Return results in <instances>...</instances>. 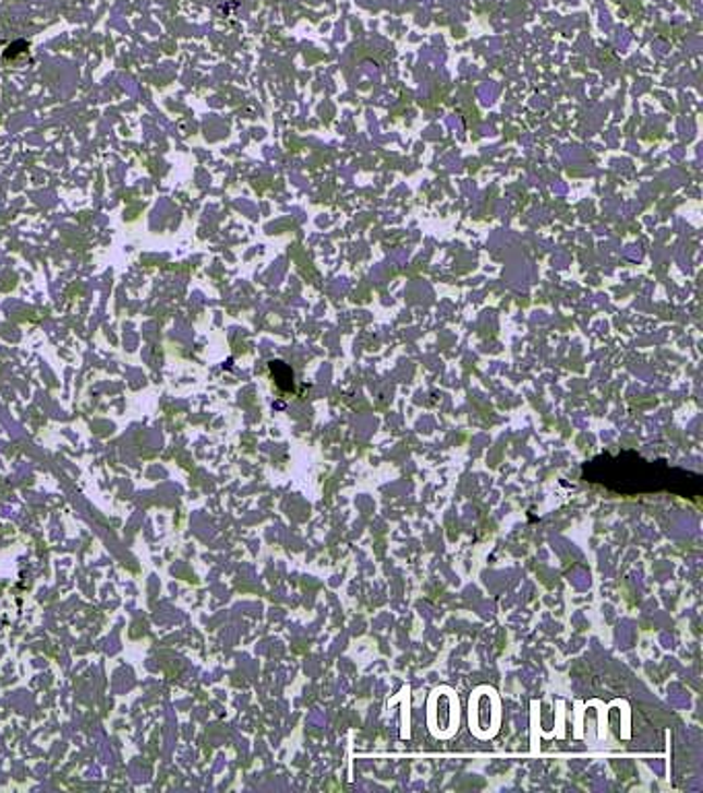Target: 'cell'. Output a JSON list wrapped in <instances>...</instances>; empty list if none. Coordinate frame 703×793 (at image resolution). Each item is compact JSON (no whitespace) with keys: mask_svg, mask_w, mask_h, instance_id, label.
<instances>
[{"mask_svg":"<svg viewBox=\"0 0 703 793\" xmlns=\"http://www.w3.org/2000/svg\"><path fill=\"white\" fill-rule=\"evenodd\" d=\"M693 478L681 469H670L666 465L647 464L635 453H623L619 457H598L586 465V480L605 485L610 492L638 494L654 492L666 488L675 494L684 496V480Z\"/></svg>","mask_w":703,"mask_h":793,"instance_id":"cell-1","label":"cell"},{"mask_svg":"<svg viewBox=\"0 0 703 793\" xmlns=\"http://www.w3.org/2000/svg\"><path fill=\"white\" fill-rule=\"evenodd\" d=\"M469 728L478 740H492L501 728V702L489 686H481L469 700Z\"/></svg>","mask_w":703,"mask_h":793,"instance_id":"cell-2","label":"cell"},{"mask_svg":"<svg viewBox=\"0 0 703 793\" xmlns=\"http://www.w3.org/2000/svg\"><path fill=\"white\" fill-rule=\"evenodd\" d=\"M427 728L437 740H450L460 728V702L457 693L439 686L427 702Z\"/></svg>","mask_w":703,"mask_h":793,"instance_id":"cell-3","label":"cell"}]
</instances>
